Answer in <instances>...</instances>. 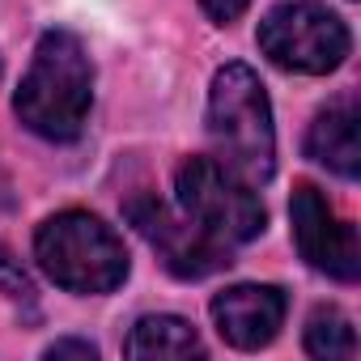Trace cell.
<instances>
[{
    "instance_id": "6da1fadb",
    "label": "cell",
    "mask_w": 361,
    "mask_h": 361,
    "mask_svg": "<svg viewBox=\"0 0 361 361\" xmlns=\"http://www.w3.org/2000/svg\"><path fill=\"white\" fill-rule=\"evenodd\" d=\"M94 106V64L73 30H47L18 85L13 111L43 140H77Z\"/></svg>"
},
{
    "instance_id": "ba28073f",
    "label": "cell",
    "mask_w": 361,
    "mask_h": 361,
    "mask_svg": "<svg viewBox=\"0 0 361 361\" xmlns=\"http://www.w3.org/2000/svg\"><path fill=\"white\" fill-rule=\"evenodd\" d=\"M209 310H213V323H217L226 344L255 353V348L276 340L289 302L276 285H230L213 298Z\"/></svg>"
},
{
    "instance_id": "8fae6325",
    "label": "cell",
    "mask_w": 361,
    "mask_h": 361,
    "mask_svg": "<svg viewBox=\"0 0 361 361\" xmlns=\"http://www.w3.org/2000/svg\"><path fill=\"white\" fill-rule=\"evenodd\" d=\"M306 353L319 361H353L357 357V331L353 323L336 310V306H319L306 319V336H302Z\"/></svg>"
},
{
    "instance_id": "4fadbf2b",
    "label": "cell",
    "mask_w": 361,
    "mask_h": 361,
    "mask_svg": "<svg viewBox=\"0 0 361 361\" xmlns=\"http://www.w3.org/2000/svg\"><path fill=\"white\" fill-rule=\"evenodd\" d=\"M247 5H251V0H200V9H204L209 22H217V26L238 22V18L247 13Z\"/></svg>"
},
{
    "instance_id": "7a4b0ae2",
    "label": "cell",
    "mask_w": 361,
    "mask_h": 361,
    "mask_svg": "<svg viewBox=\"0 0 361 361\" xmlns=\"http://www.w3.org/2000/svg\"><path fill=\"white\" fill-rule=\"evenodd\" d=\"M209 136L217 145V161H226L247 183H268L276 170V132L272 106L259 77L247 64L217 68L209 85Z\"/></svg>"
},
{
    "instance_id": "8992f818",
    "label": "cell",
    "mask_w": 361,
    "mask_h": 361,
    "mask_svg": "<svg viewBox=\"0 0 361 361\" xmlns=\"http://www.w3.org/2000/svg\"><path fill=\"white\" fill-rule=\"evenodd\" d=\"M123 213L136 226V234L157 251L166 272H174L178 281H200V276H213V272L230 268V247L226 243L204 234L188 213H174L157 196H132L123 204Z\"/></svg>"
},
{
    "instance_id": "3957f363",
    "label": "cell",
    "mask_w": 361,
    "mask_h": 361,
    "mask_svg": "<svg viewBox=\"0 0 361 361\" xmlns=\"http://www.w3.org/2000/svg\"><path fill=\"white\" fill-rule=\"evenodd\" d=\"M39 268L68 293H111L128 281V251L106 221L68 209L39 226L35 234Z\"/></svg>"
},
{
    "instance_id": "5b68a950",
    "label": "cell",
    "mask_w": 361,
    "mask_h": 361,
    "mask_svg": "<svg viewBox=\"0 0 361 361\" xmlns=\"http://www.w3.org/2000/svg\"><path fill=\"white\" fill-rule=\"evenodd\" d=\"M255 39L276 68L306 73V77L336 73L353 47L348 26L319 0H285V5L268 9Z\"/></svg>"
},
{
    "instance_id": "30bf717a",
    "label": "cell",
    "mask_w": 361,
    "mask_h": 361,
    "mask_svg": "<svg viewBox=\"0 0 361 361\" xmlns=\"http://www.w3.org/2000/svg\"><path fill=\"white\" fill-rule=\"evenodd\" d=\"M123 353L136 361H157V357H200L204 344L196 327L178 314H145L123 340Z\"/></svg>"
},
{
    "instance_id": "277c9868",
    "label": "cell",
    "mask_w": 361,
    "mask_h": 361,
    "mask_svg": "<svg viewBox=\"0 0 361 361\" xmlns=\"http://www.w3.org/2000/svg\"><path fill=\"white\" fill-rule=\"evenodd\" d=\"M178 209H183L204 234H213L226 247H243L264 234V204L251 192L247 178H238L217 157H188L174 174Z\"/></svg>"
},
{
    "instance_id": "7c38bea8",
    "label": "cell",
    "mask_w": 361,
    "mask_h": 361,
    "mask_svg": "<svg viewBox=\"0 0 361 361\" xmlns=\"http://www.w3.org/2000/svg\"><path fill=\"white\" fill-rule=\"evenodd\" d=\"M0 293H5L9 302H18V306H35V281H30V272L22 268V259L0 243Z\"/></svg>"
},
{
    "instance_id": "9a60e30c",
    "label": "cell",
    "mask_w": 361,
    "mask_h": 361,
    "mask_svg": "<svg viewBox=\"0 0 361 361\" xmlns=\"http://www.w3.org/2000/svg\"><path fill=\"white\" fill-rule=\"evenodd\" d=\"M13 204V196H9V178H5V170H0V209H9Z\"/></svg>"
},
{
    "instance_id": "5bb4252c",
    "label": "cell",
    "mask_w": 361,
    "mask_h": 361,
    "mask_svg": "<svg viewBox=\"0 0 361 361\" xmlns=\"http://www.w3.org/2000/svg\"><path fill=\"white\" fill-rule=\"evenodd\" d=\"M43 357H85V361H94L98 357V348L90 344V340H56V344H47V353Z\"/></svg>"
},
{
    "instance_id": "9c48e42d",
    "label": "cell",
    "mask_w": 361,
    "mask_h": 361,
    "mask_svg": "<svg viewBox=\"0 0 361 361\" xmlns=\"http://www.w3.org/2000/svg\"><path fill=\"white\" fill-rule=\"evenodd\" d=\"M306 157H314L319 166H327L340 178H357V170H361V115H357L353 94L327 102L314 115V123L306 132Z\"/></svg>"
},
{
    "instance_id": "52a82bcc",
    "label": "cell",
    "mask_w": 361,
    "mask_h": 361,
    "mask_svg": "<svg viewBox=\"0 0 361 361\" xmlns=\"http://www.w3.org/2000/svg\"><path fill=\"white\" fill-rule=\"evenodd\" d=\"M289 217H293L298 255H302L314 272H327L331 281H357V276H361L357 230L336 217V209L327 204V196H323L314 183H298V188H293Z\"/></svg>"
}]
</instances>
